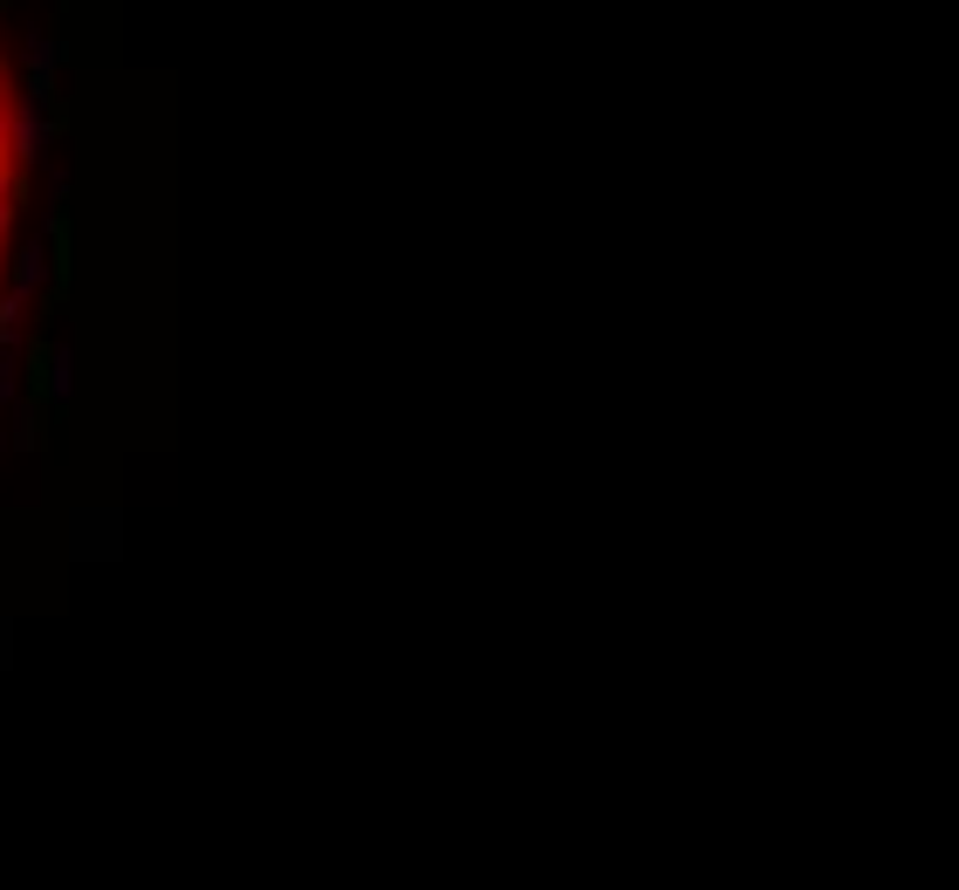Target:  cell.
<instances>
[{"label": "cell", "mask_w": 959, "mask_h": 890, "mask_svg": "<svg viewBox=\"0 0 959 890\" xmlns=\"http://www.w3.org/2000/svg\"><path fill=\"white\" fill-rule=\"evenodd\" d=\"M42 267H49V261H42V254L28 247V254L14 261V289H21V295H28V289H42Z\"/></svg>", "instance_id": "cell-1"}, {"label": "cell", "mask_w": 959, "mask_h": 890, "mask_svg": "<svg viewBox=\"0 0 959 890\" xmlns=\"http://www.w3.org/2000/svg\"><path fill=\"white\" fill-rule=\"evenodd\" d=\"M14 384H21V377H14V363H8V356H0V404H8V397H14Z\"/></svg>", "instance_id": "cell-2"}]
</instances>
